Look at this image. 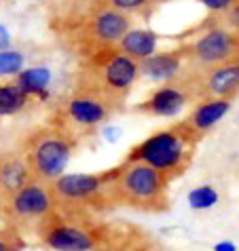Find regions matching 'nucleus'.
Segmentation results:
<instances>
[{"label":"nucleus","mask_w":239,"mask_h":251,"mask_svg":"<svg viewBox=\"0 0 239 251\" xmlns=\"http://www.w3.org/2000/svg\"><path fill=\"white\" fill-rule=\"evenodd\" d=\"M123 108L119 103L106 97L81 87H72V91L51 108L49 123L68 133L76 144H81L93 137L95 131L102 129Z\"/></svg>","instance_id":"nucleus-5"},{"label":"nucleus","mask_w":239,"mask_h":251,"mask_svg":"<svg viewBox=\"0 0 239 251\" xmlns=\"http://www.w3.org/2000/svg\"><path fill=\"white\" fill-rule=\"evenodd\" d=\"M212 251H239V249L233 241H218V243H214Z\"/></svg>","instance_id":"nucleus-28"},{"label":"nucleus","mask_w":239,"mask_h":251,"mask_svg":"<svg viewBox=\"0 0 239 251\" xmlns=\"http://www.w3.org/2000/svg\"><path fill=\"white\" fill-rule=\"evenodd\" d=\"M53 34L81 61L115 49L131 30L133 17L112 9L104 0H61L49 17Z\"/></svg>","instance_id":"nucleus-1"},{"label":"nucleus","mask_w":239,"mask_h":251,"mask_svg":"<svg viewBox=\"0 0 239 251\" xmlns=\"http://www.w3.org/2000/svg\"><path fill=\"white\" fill-rule=\"evenodd\" d=\"M112 9L125 13V15H149V13L159 4V0H104Z\"/></svg>","instance_id":"nucleus-21"},{"label":"nucleus","mask_w":239,"mask_h":251,"mask_svg":"<svg viewBox=\"0 0 239 251\" xmlns=\"http://www.w3.org/2000/svg\"><path fill=\"white\" fill-rule=\"evenodd\" d=\"M197 93V100H227L239 95V64H224L214 68H199L184 64Z\"/></svg>","instance_id":"nucleus-13"},{"label":"nucleus","mask_w":239,"mask_h":251,"mask_svg":"<svg viewBox=\"0 0 239 251\" xmlns=\"http://www.w3.org/2000/svg\"><path fill=\"white\" fill-rule=\"evenodd\" d=\"M76 148H79V144L68 133H64L55 125L47 123L24 137L19 152L26 158L32 177L38 182L51 184L64 176Z\"/></svg>","instance_id":"nucleus-6"},{"label":"nucleus","mask_w":239,"mask_h":251,"mask_svg":"<svg viewBox=\"0 0 239 251\" xmlns=\"http://www.w3.org/2000/svg\"><path fill=\"white\" fill-rule=\"evenodd\" d=\"M26 239L11 226H0V251H24Z\"/></svg>","instance_id":"nucleus-23"},{"label":"nucleus","mask_w":239,"mask_h":251,"mask_svg":"<svg viewBox=\"0 0 239 251\" xmlns=\"http://www.w3.org/2000/svg\"><path fill=\"white\" fill-rule=\"evenodd\" d=\"M195 101H199V100H197L193 80H191V76H188L186 70L182 68V72L176 76V78L157 87L133 110H136L138 114H144V116L170 118V116H176L178 112H182L188 103H195Z\"/></svg>","instance_id":"nucleus-11"},{"label":"nucleus","mask_w":239,"mask_h":251,"mask_svg":"<svg viewBox=\"0 0 239 251\" xmlns=\"http://www.w3.org/2000/svg\"><path fill=\"white\" fill-rule=\"evenodd\" d=\"M180 49L186 64L199 68H214L224 64H239V38L214 17H208L201 25L191 30V38L182 40Z\"/></svg>","instance_id":"nucleus-8"},{"label":"nucleus","mask_w":239,"mask_h":251,"mask_svg":"<svg viewBox=\"0 0 239 251\" xmlns=\"http://www.w3.org/2000/svg\"><path fill=\"white\" fill-rule=\"evenodd\" d=\"M186 201H188V207H191L193 211H208V209L218 205L220 194H218V190L214 186L201 184V186H195L193 190H188Z\"/></svg>","instance_id":"nucleus-20"},{"label":"nucleus","mask_w":239,"mask_h":251,"mask_svg":"<svg viewBox=\"0 0 239 251\" xmlns=\"http://www.w3.org/2000/svg\"><path fill=\"white\" fill-rule=\"evenodd\" d=\"M30 97H28L15 80L0 85V118L4 116H15L28 106Z\"/></svg>","instance_id":"nucleus-19"},{"label":"nucleus","mask_w":239,"mask_h":251,"mask_svg":"<svg viewBox=\"0 0 239 251\" xmlns=\"http://www.w3.org/2000/svg\"><path fill=\"white\" fill-rule=\"evenodd\" d=\"M95 251H163L146 228L127 220H102Z\"/></svg>","instance_id":"nucleus-12"},{"label":"nucleus","mask_w":239,"mask_h":251,"mask_svg":"<svg viewBox=\"0 0 239 251\" xmlns=\"http://www.w3.org/2000/svg\"><path fill=\"white\" fill-rule=\"evenodd\" d=\"M157 45H159V34L152 30H146V27H138V30H131L121 38V43L117 45V49L123 55H127L133 61H144L149 59L150 55L157 53Z\"/></svg>","instance_id":"nucleus-17"},{"label":"nucleus","mask_w":239,"mask_h":251,"mask_svg":"<svg viewBox=\"0 0 239 251\" xmlns=\"http://www.w3.org/2000/svg\"><path fill=\"white\" fill-rule=\"evenodd\" d=\"M32 179L34 177L28 169V163L19 150L0 154V220H2V211L9 199Z\"/></svg>","instance_id":"nucleus-14"},{"label":"nucleus","mask_w":239,"mask_h":251,"mask_svg":"<svg viewBox=\"0 0 239 251\" xmlns=\"http://www.w3.org/2000/svg\"><path fill=\"white\" fill-rule=\"evenodd\" d=\"M140 78V64L119 49H106L81 61L74 87L87 89L125 108V101Z\"/></svg>","instance_id":"nucleus-4"},{"label":"nucleus","mask_w":239,"mask_h":251,"mask_svg":"<svg viewBox=\"0 0 239 251\" xmlns=\"http://www.w3.org/2000/svg\"><path fill=\"white\" fill-rule=\"evenodd\" d=\"M24 55L13 49L0 51V76H17L24 72Z\"/></svg>","instance_id":"nucleus-22"},{"label":"nucleus","mask_w":239,"mask_h":251,"mask_svg":"<svg viewBox=\"0 0 239 251\" xmlns=\"http://www.w3.org/2000/svg\"><path fill=\"white\" fill-rule=\"evenodd\" d=\"M15 82L28 97H38L47 100L49 97V82H51V72L49 68H28L15 76Z\"/></svg>","instance_id":"nucleus-18"},{"label":"nucleus","mask_w":239,"mask_h":251,"mask_svg":"<svg viewBox=\"0 0 239 251\" xmlns=\"http://www.w3.org/2000/svg\"><path fill=\"white\" fill-rule=\"evenodd\" d=\"M195 2H199L201 6H206L209 11V15L216 17V15H222L224 11H229L231 6H233L237 0H195Z\"/></svg>","instance_id":"nucleus-25"},{"label":"nucleus","mask_w":239,"mask_h":251,"mask_svg":"<svg viewBox=\"0 0 239 251\" xmlns=\"http://www.w3.org/2000/svg\"><path fill=\"white\" fill-rule=\"evenodd\" d=\"M229 110H231V101L227 100H199V101H195L191 112L182 118V121L203 139V135L209 133L222 121V116H227Z\"/></svg>","instance_id":"nucleus-15"},{"label":"nucleus","mask_w":239,"mask_h":251,"mask_svg":"<svg viewBox=\"0 0 239 251\" xmlns=\"http://www.w3.org/2000/svg\"><path fill=\"white\" fill-rule=\"evenodd\" d=\"M184 64H186V57H184V53H182L180 47L174 49V51L154 53L149 59L140 61V76L167 82V80L176 78V76L182 72Z\"/></svg>","instance_id":"nucleus-16"},{"label":"nucleus","mask_w":239,"mask_h":251,"mask_svg":"<svg viewBox=\"0 0 239 251\" xmlns=\"http://www.w3.org/2000/svg\"><path fill=\"white\" fill-rule=\"evenodd\" d=\"M58 211L91 215L104 220L110 213L112 203L108 197V176L102 173H64L49 184Z\"/></svg>","instance_id":"nucleus-7"},{"label":"nucleus","mask_w":239,"mask_h":251,"mask_svg":"<svg viewBox=\"0 0 239 251\" xmlns=\"http://www.w3.org/2000/svg\"><path fill=\"white\" fill-rule=\"evenodd\" d=\"M108 197L115 209L127 207L144 213H163L170 209V182L150 165L123 160L106 171Z\"/></svg>","instance_id":"nucleus-2"},{"label":"nucleus","mask_w":239,"mask_h":251,"mask_svg":"<svg viewBox=\"0 0 239 251\" xmlns=\"http://www.w3.org/2000/svg\"><path fill=\"white\" fill-rule=\"evenodd\" d=\"M102 135L104 137H106V142H117V139L119 137H121V129H119V127H112V125H104V127H102Z\"/></svg>","instance_id":"nucleus-26"},{"label":"nucleus","mask_w":239,"mask_h":251,"mask_svg":"<svg viewBox=\"0 0 239 251\" xmlns=\"http://www.w3.org/2000/svg\"><path fill=\"white\" fill-rule=\"evenodd\" d=\"M100 218L58 211L36 232L38 245L49 251H95Z\"/></svg>","instance_id":"nucleus-9"},{"label":"nucleus","mask_w":239,"mask_h":251,"mask_svg":"<svg viewBox=\"0 0 239 251\" xmlns=\"http://www.w3.org/2000/svg\"><path fill=\"white\" fill-rule=\"evenodd\" d=\"M55 213V203L49 184L32 179L13 194L2 211V224L15 228L28 241Z\"/></svg>","instance_id":"nucleus-10"},{"label":"nucleus","mask_w":239,"mask_h":251,"mask_svg":"<svg viewBox=\"0 0 239 251\" xmlns=\"http://www.w3.org/2000/svg\"><path fill=\"white\" fill-rule=\"evenodd\" d=\"M199 142L201 137L184 121H180L154 131L144 142L136 144L127 152L125 160H140V163L150 165L172 184L174 179L184 176L191 167Z\"/></svg>","instance_id":"nucleus-3"},{"label":"nucleus","mask_w":239,"mask_h":251,"mask_svg":"<svg viewBox=\"0 0 239 251\" xmlns=\"http://www.w3.org/2000/svg\"><path fill=\"white\" fill-rule=\"evenodd\" d=\"M11 47V34L4 25H0V51H6Z\"/></svg>","instance_id":"nucleus-27"},{"label":"nucleus","mask_w":239,"mask_h":251,"mask_svg":"<svg viewBox=\"0 0 239 251\" xmlns=\"http://www.w3.org/2000/svg\"><path fill=\"white\" fill-rule=\"evenodd\" d=\"M209 17H212V15H209ZM214 19H216V22L220 24L222 27H227L229 32H233L235 36L239 38V0H237L233 6H231L229 11H224L222 15H216Z\"/></svg>","instance_id":"nucleus-24"}]
</instances>
